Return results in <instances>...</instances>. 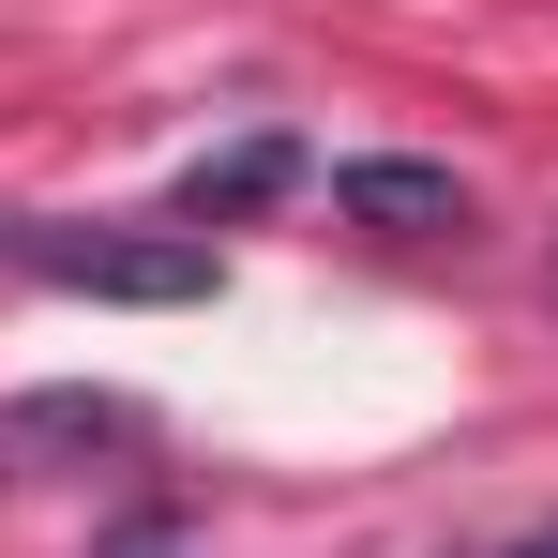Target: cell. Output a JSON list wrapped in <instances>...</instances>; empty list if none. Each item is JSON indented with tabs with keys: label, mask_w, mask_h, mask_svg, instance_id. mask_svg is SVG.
Segmentation results:
<instances>
[{
	"label": "cell",
	"mask_w": 558,
	"mask_h": 558,
	"mask_svg": "<svg viewBox=\"0 0 558 558\" xmlns=\"http://www.w3.org/2000/svg\"><path fill=\"white\" fill-rule=\"evenodd\" d=\"M0 257L31 287H76V302H211V242L196 227H0Z\"/></svg>",
	"instance_id": "1"
},
{
	"label": "cell",
	"mask_w": 558,
	"mask_h": 558,
	"mask_svg": "<svg viewBox=\"0 0 558 558\" xmlns=\"http://www.w3.org/2000/svg\"><path fill=\"white\" fill-rule=\"evenodd\" d=\"M332 211H348V227H392V242H453L468 182L423 167V151H363V167H332Z\"/></svg>",
	"instance_id": "2"
},
{
	"label": "cell",
	"mask_w": 558,
	"mask_h": 558,
	"mask_svg": "<svg viewBox=\"0 0 558 558\" xmlns=\"http://www.w3.org/2000/svg\"><path fill=\"white\" fill-rule=\"evenodd\" d=\"M287 182H302L287 136H227V151H196V167H182V227H242V211H272Z\"/></svg>",
	"instance_id": "3"
},
{
	"label": "cell",
	"mask_w": 558,
	"mask_h": 558,
	"mask_svg": "<svg viewBox=\"0 0 558 558\" xmlns=\"http://www.w3.org/2000/svg\"><path fill=\"white\" fill-rule=\"evenodd\" d=\"M31 423H46V438H136V408H121V392H46Z\"/></svg>",
	"instance_id": "4"
},
{
	"label": "cell",
	"mask_w": 558,
	"mask_h": 558,
	"mask_svg": "<svg viewBox=\"0 0 558 558\" xmlns=\"http://www.w3.org/2000/svg\"><path fill=\"white\" fill-rule=\"evenodd\" d=\"M92 558H182V529H167V513H136V529H106Z\"/></svg>",
	"instance_id": "5"
},
{
	"label": "cell",
	"mask_w": 558,
	"mask_h": 558,
	"mask_svg": "<svg viewBox=\"0 0 558 558\" xmlns=\"http://www.w3.org/2000/svg\"><path fill=\"white\" fill-rule=\"evenodd\" d=\"M513 558H558V529H544V544H513Z\"/></svg>",
	"instance_id": "6"
},
{
	"label": "cell",
	"mask_w": 558,
	"mask_h": 558,
	"mask_svg": "<svg viewBox=\"0 0 558 558\" xmlns=\"http://www.w3.org/2000/svg\"><path fill=\"white\" fill-rule=\"evenodd\" d=\"M544 287H558V257H544Z\"/></svg>",
	"instance_id": "7"
}]
</instances>
